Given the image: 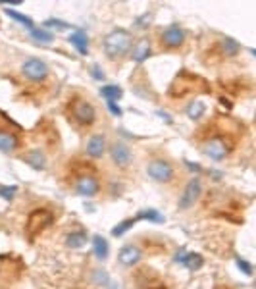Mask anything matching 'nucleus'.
<instances>
[{
    "label": "nucleus",
    "mask_w": 256,
    "mask_h": 289,
    "mask_svg": "<svg viewBox=\"0 0 256 289\" xmlns=\"http://www.w3.org/2000/svg\"><path fill=\"white\" fill-rule=\"evenodd\" d=\"M243 124L235 118L216 114L210 122L197 129L195 133V143L203 154L216 162L225 160L243 139Z\"/></svg>",
    "instance_id": "obj_1"
},
{
    "label": "nucleus",
    "mask_w": 256,
    "mask_h": 289,
    "mask_svg": "<svg viewBox=\"0 0 256 289\" xmlns=\"http://www.w3.org/2000/svg\"><path fill=\"white\" fill-rule=\"evenodd\" d=\"M64 182L81 197H96L102 191V176L98 166L85 158H72L66 164Z\"/></svg>",
    "instance_id": "obj_2"
},
{
    "label": "nucleus",
    "mask_w": 256,
    "mask_h": 289,
    "mask_svg": "<svg viewBox=\"0 0 256 289\" xmlns=\"http://www.w3.org/2000/svg\"><path fill=\"white\" fill-rule=\"evenodd\" d=\"M64 116L79 131L95 128L96 122H98V112H96L95 102L81 93H74L68 98L64 106Z\"/></svg>",
    "instance_id": "obj_3"
},
{
    "label": "nucleus",
    "mask_w": 256,
    "mask_h": 289,
    "mask_svg": "<svg viewBox=\"0 0 256 289\" xmlns=\"http://www.w3.org/2000/svg\"><path fill=\"white\" fill-rule=\"evenodd\" d=\"M210 93H212L210 81L204 79L203 75L193 74L189 70H179L168 87V96L171 100H185L189 96L210 95Z\"/></svg>",
    "instance_id": "obj_4"
},
{
    "label": "nucleus",
    "mask_w": 256,
    "mask_h": 289,
    "mask_svg": "<svg viewBox=\"0 0 256 289\" xmlns=\"http://www.w3.org/2000/svg\"><path fill=\"white\" fill-rule=\"evenodd\" d=\"M133 46V35L127 29H114L102 39V48L110 62H119Z\"/></svg>",
    "instance_id": "obj_5"
},
{
    "label": "nucleus",
    "mask_w": 256,
    "mask_h": 289,
    "mask_svg": "<svg viewBox=\"0 0 256 289\" xmlns=\"http://www.w3.org/2000/svg\"><path fill=\"white\" fill-rule=\"evenodd\" d=\"M56 216L50 208H33L29 216H27V224H25V234H27V239L29 243H35L37 237H41L54 224Z\"/></svg>",
    "instance_id": "obj_6"
},
{
    "label": "nucleus",
    "mask_w": 256,
    "mask_h": 289,
    "mask_svg": "<svg viewBox=\"0 0 256 289\" xmlns=\"http://www.w3.org/2000/svg\"><path fill=\"white\" fill-rule=\"evenodd\" d=\"M147 174H149L150 180H154L156 183H173L177 182V168H175V164L170 160V158H166V156H154V158H150L149 164H147Z\"/></svg>",
    "instance_id": "obj_7"
},
{
    "label": "nucleus",
    "mask_w": 256,
    "mask_h": 289,
    "mask_svg": "<svg viewBox=\"0 0 256 289\" xmlns=\"http://www.w3.org/2000/svg\"><path fill=\"white\" fill-rule=\"evenodd\" d=\"M239 52H241V44L237 41L229 39V37H220L204 52V64L210 66L216 64V62H222V60H227V58H235Z\"/></svg>",
    "instance_id": "obj_8"
},
{
    "label": "nucleus",
    "mask_w": 256,
    "mask_h": 289,
    "mask_svg": "<svg viewBox=\"0 0 256 289\" xmlns=\"http://www.w3.org/2000/svg\"><path fill=\"white\" fill-rule=\"evenodd\" d=\"M185 43H187V33L177 23L168 25L158 33V48L164 52H177L185 46Z\"/></svg>",
    "instance_id": "obj_9"
},
{
    "label": "nucleus",
    "mask_w": 256,
    "mask_h": 289,
    "mask_svg": "<svg viewBox=\"0 0 256 289\" xmlns=\"http://www.w3.org/2000/svg\"><path fill=\"white\" fill-rule=\"evenodd\" d=\"M133 283L137 289H170L166 279L150 266H139L133 272Z\"/></svg>",
    "instance_id": "obj_10"
},
{
    "label": "nucleus",
    "mask_w": 256,
    "mask_h": 289,
    "mask_svg": "<svg viewBox=\"0 0 256 289\" xmlns=\"http://www.w3.org/2000/svg\"><path fill=\"white\" fill-rule=\"evenodd\" d=\"M22 75L33 83H43L50 77V70L39 58H29L22 64Z\"/></svg>",
    "instance_id": "obj_11"
},
{
    "label": "nucleus",
    "mask_w": 256,
    "mask_h": 289,
    "mask_svg": "<svg viewBox=\"0 0 256 289\" xmlns=\"http://www.w3.org/2000/svg\"><path fill=\"white\" fill-rule=\"evenodd\" d=\"M201 193H203V183H201V180L199 178H193V180H189L187 182V185H185V191H183L181 199H179V208H191L193 204L199 201V197H201Z\"/></svg>",
    "instance_id": "obj_12"
},
{
    "label": "nucleus",
    "mask_w": 256,
    "mask_h": 289,
    "mask_svg": "<svg viewBox=\"0 0 256 289\" xmlns=\"http://www.w3.org/2000/svg\"><path fill=\"white\" fill-rule=\"evenodd\" d=\"M110 156H112V162L116 164L119 170H125V168H129L131 158H133L131 149H129L125 143H121V141L112 143V147H110Z\"/></svg>",
    "instance_id": "obj_13"
},
{
    "label": "nucleus",
    "mask_w": 256,
    "mask_h": 289,
    "mask_svg": "<svg viewBox=\"0 0 256 289\" xmlns=\"http://www.w3.org/2000/svg\"><path fill=\"white\" fill-rule=\"evenodd\" d=\"M22 133L23 129H10V131H0V152H16L22 147Z\"/></svg>",
    "instance_id": "obj_14"
},
{
    "label": "nucleus",
    "mask_w": 256,
    "mask_h": 289,
    "mask_svg": "<svg viewBox=\"0 0 256 289\" xmlns=\"http://www.w3.org/2000/svg\"><path fill=\"white\" fill-rule=\"evenodd\" d=\"M106 152V135L104 133H95L91 135V139L87 141V154L91 158H102Z\"/></svg>",
    "instance_id": "obj_15"
},
{
    "label": "nucleus",
    "mask_w": 256,
    "mask_h": 289,
    "mask_svg": "<svg viewBox=\"0 0 256 289\" xmlns=\"http://www.w3.org/2000/svg\"><path fill=\"white\" fill-rule=\"evenodd\" d=\"M141 258H143V251H141V247L125 245L121 251H119V255H117V262H119V264H123V266H135Z\"/></svg>",
    "instance_id": "obj_16"
},
{
    "label": "nucleus",
    "mask_w": 256,
    "mask_h": 289,
    "mask_svg": "<svg viewBox=\"0 0 256 289\" xmlns=\"http://www.w3.org/2000/svg\"><path fill=\"white\" fill-rule=\"evenodd\" d=\"M20 158H22L23 162H27L35 170H44V166H46V154H44L43 149L25 150L23 154H20Z\"/></svg>",
    "instance_id": "obj_17"
},
{
    "label": "nucleus",
    "mask_w": 256,
    "mask_h": 289,
    "mask_svg": "<svg viewBox=\"0 0 256 289\" xmlns=\"http://www.w3.org/2000/svg\"><path fill=\"white\" fill-rule=\"evenodd\" d=\"M150 52H152V46H150V39L143 37L139 43H135L133 46V52H131V60L137 62V64H143L145 60H149Z\"/></svg>",
    "instance_id": "obj_18"
},
{
    "label": "nucleus",
    "mask_w": 256,
    "mask_h": 289,
    "mask_svg": "<svg viewBox=\"0 0 256 289\" xmlns=\"http://www.w3.org/2000/svg\"><path fill=\"white\" fill-rule=\"evenodd\" d=\"M87 243V234L83 229H79V232H72L70 236L66 237V245L70 247V249H81V247Z\"/></svg>",
    "instance_id": "obj_19"
},
{
    "label": "nucleus",
    "mask_w": 256,
    "mask_h": 289,
    "mask_svg": "<svg viewBox=\"0 0 256 289\" xmlns=\"http://www.w3.org/2000/svg\"><path fill=\"white\" fill-rule=\"evenodd\" d=\"M93 247H95V255L98 260H106L108 258V241L102 236L93 237Z\"/></svg>",
    "instance_id": "obj_20"
},
{
    "label": "nucleus",
    "mask_w": 256,
    "mask_h": 289,
    "mask_svg": "<svg viewBox=\"0 0 256 289\" xmlns=\"http://www.w3.org/2000/svg\"><path fill=\"white\" fill-rule=\"evenodd\" d=\"M70 43L74 44L75 48L79 50L81 54L89 52V46H87V35L83 31H75L70 35Z\"/></svg>",
    "instance_id": "obj_21"
},
{
    "label": "nucleus",
    "mask_w": 256,
    "mask_h": 289,
    "mask_svg": "<svg viewBox=\"0 0 256 289\" xmlns=\"http://www.w3.org/2000/svg\"><path fill=\"white\" fill-rule=\"evenodd\" d=\"M204 110H206V106H204L201 100H193L191 104L187 106V116H189V120H193V122H197V120H201L204 116Z\"/></svg>",
    "instance_id": "obj_22"
},
{
    "label": "nucleus",
    "mask_w": 256,
    "mask_h": 289,
    "mask_svg": "<svg viewBox=\"0 0 256 289\" xmlns=\"http://www.w3.org/2000/svg\"><path fill=\"white\" fill-rule=\"evenodd\" d=\"M100 95L104 96L108 102H116L117 98H121L123 91H121L119 87H116V85H104L102 89H100Z\"/></svg>",
    "instance_id": "obj_23"
},
{
    "label": "nucleus",
    "mask_w": 256,
    "mask_h": 289,
    "mask_svg": "<svg viewBox=\"0 0 256 289\" xmlns=\"http://www.w3.org/2000/svg\"><path fill=\"white\" fill-rule=\"evenodd\" d=\"M29 33H31V37L37 41V43H52L54 41V35L50 31H46V29L33 27V29H29Z\"/></svg>",
    "instance_id": "obj_24"
},
{
    "label": "nucleus",
    "mask_w": 256,
    "mask_h": 289,
    "mask_svg": "<svg viewBox=\"0 0 256 289\" xmlns=\"http://www.w3.org/2000/svg\"><path fill=\"white\" fill-rule=\"evenodd\" d=\"M203 257L201 255H195V253H191V255H187L185 253V258H183L181 264H185L187 268H191V270H199V268L203 266Z\"/></svg>",
    "instance_id": "obj_25"
},
{
    "label": "nucleus",
    "mask_w": 256,
    "mask_h": 289,
    "mask_svg": "<svg viewBox=\"0 0 256 289\" xmlns=\"http://www.w3.org/2000/svg\"><path fill=\"white\" fill-rule=\"evenodd\" d=\"M135 222H137V218H135V220H133V218H129V220H123V222H119V224H117L116 227L112 229V236H114V237L123 236V234L127 232L129 227H133V224H135Z\"/></svg>",
    "instance_id": "obj_26"
},
{
    "label": "nucleus",
    "mask_w": 256,
    "mask_h": 289,
    "mask_svg": "<svg viewBox=\"0 0 256 289\" xmlns=\"http://www.w3.org/2000/svg\"><path fill=\"white\" fill-rule=\"evenodd\" d=\"M6 16H8V18H12V20H16V22L23 23V25H27L29 29H33V27H35V25H33V22L29 20V18H27V16H23V14H18L16 10H10V8H8V10H6Z\"/></svg>",
    "instance_id": "obj_27"
},
{
    "label": "nucleus",
    "mask_w": 256,
    "mask_h": 289,
    "mask_svg": "<svg viewBox=\"0 0 256 289\" xmlns=\"http://www.w3.org/2000/svg\"><path fill=\"white\" fill-rule=\"evenodd\" d=\"M139 218H147V220H152V222H164V218H162L156 210H152V208H150V210H143V212L137 216V220H139Z\"/></svg>",
    "instance_id": "obj_28"
},
{
    "label": "nucleus",
    "mask_w": 256,
    "mask_h": 289,
    "mask_svg": "<svg viewBox=\"0 0 256 289\" xmlns=\"http://www.w3.org/2000/svg\"><path fill=\"white\" fill-rule=\"evenodd\" d=\"M152 16H154L152 12H147L145 16H141L139 20L135 22V27H137V29H147V27L150 25V20H152Z\"/></svg>",
    "instance_id": "obj_29"
},
{
    "label": "nucleus",
    "mask_w": 256,
    "mask_h": 289,
    "mask_svg": "<svg viewBox=\"0 0 256 289\" xmlns=\"http://www.w3.org/2000/svg\"><path fill=\"white\" fill-rule=\"evenodd\" d=\"M16 195V187H0V197L6 199V201H12Z\"/></svg>",
    "instance_id": "obj_30"
},
{
    "label": "nucleus",
    "mask_w": 256,
    "mask_h": 289,
    "mask_svg": "<svg viewBox=\"0 0 256 289\" xmlns=\"http://www.w3.org/2000/svg\"><path fill=\"white\" fill-rule=\"evenodd\" d=\"M44 27H56V29H68L70 25L64 22H60V20H48V22H44Z\"/></svg>",
    "instance_id": "obj_31"
},
{
    "label": "nucleus",
    "mask_w": 256,
    "mask_h": 289,
    "mask_svg": "<svg viewBox=\"0 0 256 289\" xmlns=\"http://www.w3.org/2000/svg\"><path fill=\"white\" fill-rule=\"evenodd\" d=\"M237 266H239V268H243V270H245V274H246V276H252V266H250L248 262H245L243 258H237Z\"/></svg>",
    "instance_id": "obj_32"
},
{
    "label": "nucleus",
    "mask_w": 256,
    "mask_h": 289,
    "mask_svg": "<svg viewBox=\"0 0 256 289\" xmlns=\"http://www.w3.org/2000/svg\"><path fill=\"white\" fill-rule=\"evenodd\" d=\"M91 72H93V77H95V79H104V72L100 70V66L95 64L91 68Z\"/></svg>",
    "instance_id": "obj_33"
},
{
    "label": "nucleus",
    "mask_w": 256,
    "mask_h": 289,
    "mask_svg": "<svg viewBox=\"0 0 256 289\" xmlns=\"http://www.w3.org/2000/svg\"><path fill=\"white\" fill-rule=\"evenodd\" d=\"M108 110H110L114 116H121V108L116 106V102H108Z\"/></svg>",
    "instance_id": "obj_34"
},
{
    "label": "nucleus",
    "mask_w": 256,
    "mask_h": 289,
    "mask_svg": "<svg viewBox=\"0 0 256 289\" xmlns=\"http://www.w3.org/2000/svg\"><path fill=\"white\" fill-rule=\"evenodd\" d=\"M214 289H233V287H229V285H224V283H218V285H216Z\"/></svg>",
    "instance_id": "obj_35"
}]
</instances>
